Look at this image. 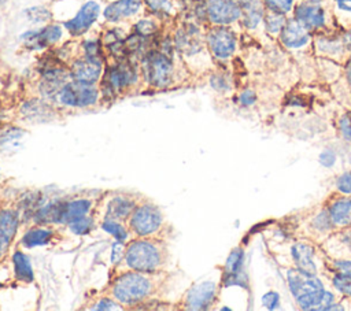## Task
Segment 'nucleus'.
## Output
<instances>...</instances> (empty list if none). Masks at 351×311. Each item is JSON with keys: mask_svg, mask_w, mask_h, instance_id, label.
<instances>
[{"mask_svg": "<svg viewBox=\"0 0 351 311\" xmlns=\"http://www.w3.org/2000/svg\"><path fill=\"white\" fill-rule=\"evenodd\" d=\"M210 84L211 86L221 92V93H225V92H229L232 90V81L229 78V75L223 74V73H217V74H213L211 78H210Z\"/></svg>", "mask_w": 351, "mask_h": 311, "instance_id": "31", "label": "nucleus"}, {"mask_svg": "<svg viewBox=\"0 0 351 311\" xmlns=\"http://www.w3.org/2000/svg\"><path fill=\"white\" fill-rule=\"evenodd\" d=\"M262 304L263 307H266L267 310H274L278 307L280 304V295L274 290H270V292H266L263 296H262Z\"/></svg>", "mask_w": 351, "mask_h": 311, "instance_id": "37", "label": "nucleus"}, {"mask_svg": "<svg viewBox=\"0 0 351 311\" xmlns=\"http://www.w3.org/2000/svg\"><path fill=\"white\" fill-rule=\"evenodd\" d=\"M339 127H340V133L341 136L347 140L351 141V115H344L340 118L339 122Z\"/></svg>", "mask_w": 351, "mask_h": 311, "instance_id": "42", "label": "nucleus"}, {"mask_svg": "<svg viewBox=\"0 0 351 311\" xmlns=\"http://www.w3.org/2000/svg\"><path fill=\"white\" fill-rule=\"evenodd\" d=\"M241 8L240 26L250 33H263V16L265 5L262 0H237Z\"/></svg>", "mask_w": 351, "mask_h": 311, "instance_id": "15", "label": "nucleus"}, {"mask_svg": "<svg viewBox=\"0 0 351 311\" xmlns=\"http://www.w3.org/2000/svg\"><path fill=\"white\" fill-rule=\"evenodd\" d=\"M62 36V29L58 25H49L37 32H29L23 34L22 40L29 48H43L56 42Z\"/></svg>", "mask_w": 351, "mask_h": 311, "instance_id": "20", "label": "nucleus"}, {"mask_svg": "<svg viewBox=\"0 0 351 311\" xmlns=\"http://www.w3.org/2000/svg\"><path fill=\"white\" fill-rule=\"evenodd\" d=\"M329 218L333 225L344 226L351 222V199L340 197L335 200L328 208Z\"/></svg>", "mask_w": 351, "mask_h": 311, "instance_id": "23", "label": "nucleus"}, {"mask_svg": "<svg viewBox=\"0 0 351 311\" xmlns=\"http://www.w3.org/2000/svg\"><path fill=\"white\" fill-rule=\"evenodd\" d=\"M204 8L210 26L240 25L241 8L237 0H204Z\"/></svg>", "mask_w": 351, "mask_h": 311, "instance_id": "12", "label": "nucleus"}, {"mask_svg": "<svg viewBox=\"0 0 351 311\" xmlns=\"http://www.w3.org/2000/svg\"><path fill=\"white\" fill-rule=\"evenodd\" d=\"M341 32H333V33H321L313 36V49L318 58L329 59L335 63L344 64L350 51L347 49Z\"/></svg>", "mask_w": 351, "mask_h": 311, "instance_id": "11", "label": "nucleus"}, {"mask_svg": "<svg viewBox=\"0 0 351 311\" xmlns=\"http://www.w3.org/2000/svg\"><path fill=\"white\" fill-rule=\"evenodd\" d=\"M3 182H4V177H3V174H1V170H0V186L3 185Z\"/></svg>", "mask_w": 351, "mask_h": 311, "instance_id": "44", "label": "nucleus"}, {"mask_svg": "<svg viewBox=\"0 0 351 311\" xmlns=\"http://www.w3.org/2000/svg\"><path fill=\"white\" fill-rule=\"evenodd\" d=\"M170 260L169 248L162 238L137 237L126 242L125 255L115 266V275L125 271H165Z\"/></svg>", "mask_w": 351, "mask_h": 311, "instance_id": "2", "label": "nucleus"}, {"mask_svg": "<svg viewBox=\"0 0 351 311\" xmlns=\"http://www.w3.org/2000/svg\"><path fill=\"white\" fill-rule=\"evenodd\" d=\"M288 16L280 12H274L270 10L265 11V16H263V32L266 36H269L270 38L278 40L284 26L288 22Z\"/></svg>", "mask_w": 351, "mask_h": 311, "instance_id": "24", "label": "nucleus"}, {"mask_svg": "<svg viewBox=\"0 0 351 311\" xmlns=\"http://www.w3.org/2000/svg\"><path fill=\"white\" fill-rule=\"evenodd\" d=\"M344 66V77H346V81L351 89V52L346 60V63L343 64Z\"/></svg>", "mask_w": 351, "mask_h": 311, "instance_id": "43", "label": "nucleus"}, {"mask_svg": "<svg viewBox=\"0 0 351 311\" xmlns=\"http://www.w3.org/2000/svg\"><path fill=\"white\" fill-rule=\"evenodd\" d=\"M101 71H103V67H101L100 58H90V56H84L82 59L75 60L70 67L73 79L93 82V84L100 78Z\"/></svg>", "mask_w": 351, "mask_h": 311, "instance_id": "18", "label": "nucleus"}, {"mask_svg": "<svg viewBox=\"0 0 351 311\" xmlns=\"http://www.w3.org/2000/svg\"><path fill=\"white\" fill-rule=\"evenodd\" d=\"M292 18L313 36L341 30L335 21L330 0H298Z\"/></svg>", "mask_w": 351, "mask_h": 311, "instance_id": "4", "label": "nucleus"}, {"mask_svg": "<svg viewBox=\"0 0 351 311\" xmlns=\"http://www.w3.org/2000/svg\"><path fill=\"white\" fill-rule=\"evenodd\" d=\"M95 225H96L95 215L93 214H86V215H82V216H78V218H74L73 221H70L67 223V227L74 234L82 236V234L89 233L95 227Z\"/></svg>", "mask_w": 351, "mask_h": 311, "instance_id": "29", "label": "nucleus"}, {"mask_svg": "<svg viewBox=\"0 0 351 311\" xmlns=\"http://www.w3.org/2000/svg\"><path fill=\"white\" fill-rule=\"evenodd\" d=\"M110 193L111 195H108V192L107 195H100L93 211L95 218H100L101 221L112 219L126 223L132 212L143 201L141 196H138L137 193H128L119 190Z\"/></svg>", "mask_w": 351, "mask_h": 311, "instance_id": "6", "label": "nucleus"}, {"mask_svg": "<svg viewBox=\"0 0 351 311\" xmlns=\"http://www.w3.org/2000/svg\"><path fill=\"white\" fill-rule=\"evenodd\" d=\"M332 12L341 30L351 29V0H330Z\"/></svg>", "mask_w": 351, "mask_h": 311, "instance_id": "26", "label": "nucleus"}, {"mask_svg": "<svg viewBox=\"0 0 351 311\" xmlns=\"http://www.w3.org/2000/svg\"><path fill=\"white\" fill-rule=\"evenodd\" d=\"M169 273L165 271H125L110 282L108 295L125 307L136 308L160 299L167 286Z\"/></svg>", "mask_w": 351, "mask_h": 311, "instance_id": "1", "label": "nucleus"}, {"mask_svg": "<svg viewBox=\"0 0 351 311\" xmlns=\"http://www.w3.org/2000/svg\"><path fill=\"white\" fill-rule=\"evenodd\" d=\"M134 29H136V33L138 36H151V34H154L156 32L158 26L151 19H141L140 22L136 23Z\"/></svg>", "mask_w": 351, "mask_h": 311, "instance_id": "32", "label": "nucleus"}, {"mask_svg": "<svg viewBox=\"0 0 351 311\" xmlns=\"http://www.w3.org/2000/svg\"><path fill=\"white\" fill-rule=\"evenodd\" d=\"M288 286L296 303L303 310H330L335 304L333 293L324 289L319 279L298 269L287 274Z\"/></svg>", "mask_w": 351, "mask_h": 311, "instance_id": "3", "label": "nucleus"}, {"mask_svg": "<svg viewBox=\"0 0 351 311\" xmlns=\"http://www.w3.org/2000/svg\"><path fill=\"white\" fill-rule=\"evenodd\" d=\"M93 304L95 306L89 307L90 310H122L123 308L122 306H119V303L115 299H110V297H101Z\"/></svg>", "mask_w": 351, "mask_h": 311, "instance_id": "34", "label": "nucleus"}, {"mask_svg": "<svg viewBox=\"0 0 351 311\" xmlns=\"http://www.w3.org/2000/svg\"><path fill=\"white\" fill-rule=\"evenodd\" d=\"M144 75L155 88L169 86L173 81L174 67L170 58L163 52H149L143 63Z\"/></svg>", "mask_w": 351, "mask_h": 311, "instance_id": "10", "label": "nucleus"}, {"mask_svg": "<svg viewBox=\"0 0 351 311\" xmlns=\"http://www.w3.org/2000/svg\"><path fill=\"white\" fill-rule=\"evenodd\" d=\"M99 11L100 7L96 1H86L73 19L64 22V27L70 32V34L81 36L93 25Z\"/></svg>", "mask_w": 351, "mask_h": 311, "instance_id": "16", "label": "nucleus"}, {"mask_svg": "<svg viewBox=\"0 0 351 311\" xmlns=\"http://www.w3.org/2000/svg\"><path fill=\"white\" fill-rule=\"evenodd\" d=\"M99 99V89L93 82L69 81L58 93L60 104L67 107H88L93 105Z\"/></svg>", "mask_w": 351, "mask_h": 311, "instance_id": "9", "label": "nucleus"}, {"mask_svg": "<svg viewBox=\"0 0 351 311\" xmlns=\"http://www.w3.org/2000/svg\"><path fill=\"white\" fill-rule=\"evenodd\" d=\"M333 285L337 288L339 292L351 296V281L350 279H346V278L336 274L333 277Z\"/></svg>", "mask_w": 351, "mask_h": 311, "instance_id": "39", "label": "nucleus"}, {"mask_svg": "<svg viewBox=\"0 0 351 311\" xmlns=\"http://www.w3.org/2000/svg\"><path fill=\"white\" fill-rule=\"evenodd\" d=\"M208 53L217 62L230 60L239 45V38L230 26H210L204 34Z\"/></svg>", "mask_w": 351, "mask_h": 311, "instance_id": "7", "label": "nucleus"}, {"mask_svg": "<svg viewBox=\"0 0 351 311\" xmlns=\"http://www.w3.org/2000/svg\"><path fill=\"white\" fill-rule=\"evenodd\" d=\"M53 237V230L52 229H45L44 225H38L34 226L32 229H29L23 238H22V244L25 247H38V245H44L48 244Z\"/></svg>", "mask_w": 351, "mask_h": 311, "instance_id": "25", "label": "nucleus"}, {"mask_svg": "<svg viewBox=\"0 0 351 311\" xmlns=\"http://www.w3.org/2000/svg\"><path fill=\"white\" fill-rule=\"evenodd\" d=\"M292 258L295 260V267L306 274L314 275L317 271V264L314 262V251L306 244H295L292 247Z\"/></svg>", "mask_w": 351, "mask_h": 311, "instance_id": "21", "label": "nucleus"}, {"mask_svg": "<svg viewBox=\"0 0 351 311\" xmlns=\"http://www.w3.org/2000/svg\"><path fill=\"white\" fill-rule=\"evenodd\" d=\"M137 73L134 67L129 63H118L107 70L106 73V85L110 90L121 92L126 89L136 79Z\"/></svg>", "mask_w": 351, "mask_h": 311, "instance_id": "17", "label": "nucleus"}, {"mask_svg": "<svg viewBox=\"0 0 351 311\" xmlns=\"http://www.w3.org/2000/svg\"><path fill=\"white\" fill-rule=\"evenodd\" d=\"M237 100L240 103V105L243 107H251L255 104L256 101V93L254 89H250V88H245L243 89L239 96H237Z\"/></svg>", "mask_w": 351, "mask_h": 311, "instance_id": "36", "label": "nucleus"}, {"mask_svg": "<svg viewBox=\"0 0 351 311\" xmlns=\"http://www.w3.org/2000/svg\"><path fill=\"white\" fill-rule=\"evenodd\" d=\"M5 1H7V0H0V7H1V5H3Z\"/></svg>", "mask_w": 351, "mask_h": 311, "instance_id": "45", "label": "nucleus"}, {"mask_svg": "<svg viewBox=\"0 0 351 311\" xmlns=\"http://www.w3.org/2000/svg\"><path fill=\"white\" fill-rule=\"evenodd\" d=\"M243 249L234 248L225 263V285H241V274H243Z\"/></svg>", "mask_w": 351, "mask_h": 311, "instance_id": "22", "label": "nucleus"}, {"mask_svg": "<svg viewBox=\"0 0 351 311\" xmlns=\"http://www.w3.org/2000/svg\"><path fill=\"white\" fill-rule=\"evenodd\" d=\"M266 10L280 12L287 15L288 18H292L293 8L296 5L298 0H262Z\"/></svg>", "mask_w": 351, "mask_h": 311, "instance_id": "30", "label": "nucleus"}, {"mask_svg": "<svg viewBox=\"0 0 351 311\" xmlns=\"http://www.w3.org/2000/svg\"><path fill=\"white\" fill-rule=\"evenodd\" d=\"M18 196L0 199V262L10 251L21 222Z\"/></svg>", "mask_w": 351, "mask_h": 311, "instance_id": "8", "label": "nucleus"}, {"mask_svg": "<svg viewBox=\"0 0 351 311\" xmlns=\"http://www.w3.org/2000/svg\"><path fill=\"white\" fill-rule=\"evenodd\" d=\"M217 284L213 281L200 282L192 286L184 297V308L186 310H207L215 300Z\"/></svg>", "mask_w": 351, "mask_h": 311, "instance_id": "14", "label": "nucleus"}, {"mask_svg": "<svg viewBox=\"0 0 351 311\" xmlns=\"http://www.w3.org/2000/svg\"><path fill=\"white\" fill-rule=\"evenodd\" d=\"M333 267H335V271L337 273V275L351 281V259L335 260Z\"/></svg>", "mask_w": 351, "mask_h": 311, "instance_id": "33", "label": "nucleus"}, {"mask_svg": "<svg viewBox=\"0 0 351 311\" xmlns=\"http://www.w3.org/2000/svg\"><path fill=\"white\" fill-rule=\"evenodd\" d=\"M278 42L289 52H304L313 48V34L293 18H289L284 26Z\"/></svg>", "mask_w": 351, "mask_h": 311, "instance_id": "13", "label": "nucleus"}, {"mask_svg": "<svg viewBox=\"0 0 351 311\" xmlns=\"http://www.w3.org/2000/svg\"><path fill=\"white\" fill-rule=\"evenodd\" d=\"M143 7V0H117L107 5L104 18L108 22H119L136 15Z\"/></svg>", "mask_w": 351, "mask_h": 311, "instance_id": "19", "label": "nucleus"}, {"mask_svg": "<svg viewBox=\"0 0 351 311\" xmlns=\"http://www.w3.org/2000/svg\"><path fill=\"white\" fill-rule=\"evenodd\" d=\"M147 4L152 11L156 12H170L171 10L170 0H147Z\"/></svg>", "mask_w": 351, "mask_h": 311, "instance_id": "38", "label": "nucleus"}, {"mask_svg": "<svg viewBox=\"0 0 351 311\" xmlns=\"http://www.w3.org/2000/svg\"><path fill=\"white\" fill-rule=\"evenodd\" d=\"M14 267H15V277L18 281L22 282H32L33 281V270L29 262V258L22 253L21 251H15L12 255Z\"/></svg>", "mask_w": 351, "mask_h": 311, "instance_id": "27", "label": "nucleus"}, {"mask_svg": "<svg viewBox=\"0 0 351 311\" xmlns=\"http://www.w3.org/2000/svg\"><path fill=\"white\" fill-rule=\"evenodd\" d=\"M128 229L134 237H149L162 238L170 232V225L167 223L162 210L147 200H143L136 210L129 216Z\"/></svg>", "mask_w": 351, "mask_h": 311, "instance_id": "5", "label": "nucleus"}, {"mask_svg": "<svg viewBox=\"0 0 351 311\" xmlns=\"http://www.w3.org/2000/svg\"><path fill=\"white\" fill-rule=\"evenodd\" d=\"M101 229L108 232L117 241L121 242H128L130 238V230L128 229V225L125 222H119V221H112V219H106L101 221Z\"/></svg>", "mask_w": 351, "mask_h": 311, "instance_id": "28", "label": "nucleus"}, {"mask_svg": "<svg viewBox=\"0 0 351 311\" xmlns=\"http://www.w3.org/2000/svg\"><path fill=\"white\" fill-rule=\"evenodd\" d=\"M336 188L344 195H351V171H346L337 177Z\"/></svg>", "mask_w": 351, "mask_h": 311, "instance_id": "35", "label": "nucleus"}, {"mask_svg": "<svg viewBox=\"0 0 351 311\" xmlns=\"http://www.w3.org/2000/svg\"><path fill=\"white\" fill-rule=\"evenodd\" d=\"M125 248H126V244L125 242H121V241H117L114 245H112V252H111V262L112 264H118L123 255H125Z\"/></svg>", "mask_w": 351, "mask_h": 311, "instance_id": "40", "label": "nucleus"}, {"mask_svg": "<svg viewBox=\"0 0 351 311\" xmlns=\"http://www.w3.org/2000/svg\"><path fill=\"white\" fill-rule=\"evenodd\" d=\"M318 162L324 167H332L336 162V153L332 149H324V151H321V153L318 156Z\"/></svg>", "mask_w": 351, "mask_h": 311, "instance_id": "41", "label": "nucleus"}]
</instances>
